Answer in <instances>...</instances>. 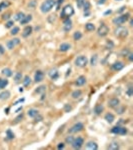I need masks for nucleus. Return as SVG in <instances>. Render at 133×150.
Wrapping results in <instances>:
<instances>
[{
	"label": "nucleus",
	"instance_id": "obj_32",
	"mask_svg": "<svg viewBox=\"0 0 133 150\" xmlns=\"http://www.w3.org/2000/svg\"><path fill=\"white\" fill-rule=\"evenodd\" d=\"M21 78H22V74H21L20 72H17V73L15 74V76H14V80H15V82H16V83L20 82Z\"/></svg>",
	"mask_w": 133,
	"mask_h": 150
},
{
	"label": "nucleus",
	"instance_id": "obj_40",
	"mask_svg": "<svg viewBox=\"0 0 133 150\" xmlns=\"http://www.w3.org/2000/svg\"><path fill=\"white\" fill-rule=\"evenodd\" d=\"M45 90H46V87H45V85H42V86L38 87V89L36 90V92H37V93H42V92H44Z\"/></svg>",
	"mask_w": 133,
	"mask_h": 150
},
{
	"label": "nucleus",
	"instance_id": "obj_53",
	"mask_svg": "<svg viewBox=\"0 0 133 150\" xmlns=\"http://www.w3.org/2000/svg\"><path fill=\"white\" fill-rule=\"evenodd\" d=\"M0 53H1V54L4 53V49H3V46H2V45H0Z\"/></svg>",
	"mask_w": 133,
	"mask_h": 150
},
{
	"label": "nucleus",
	"instance_id": "obj_46",
	"mask_svg": "<svg viewBox=\"0 0 133 150\" xmlns=\"http://www.w3.org/2000/svg\"><path fill=\"white\" fill-rule=\"evenodd\" d=\"M34 118H35V121H36V122H37V121H41V120H42V116H40L39 114H37Z\"/></svg>",
	"mask_w": 133,
	"mask_h": 150
},
{
	"label": "nucleus",
	"instance_id": "obj_33",
	"mask_svg": "<svg viewBox=\"0 0 133 150\" xmlns=\"http://www.w3.org/2000/svg\"><path fill=\"white\" fill-rule=\"evenodd\" d=\"M36 5H37V0H31L28 3V7L29 8H35Z\"/></svg>",
	"mask_w": 133,
	"mask_h": 150
},
{
	"label": "nucleus",
	"instance_id": "obj_18",
	"mask_svg": "<svg viewBox=\"0 0 133 150\" xmlns=\"http://www.w3.org/2000/svg\"><path fill=\"white\" fill-rule=\"evenodd\" d=\"M123 67H124V64L122 62H120V61H117V62H115V63L112 64V69L115 70V71H119Z\"/></svg>",
	"mask_w": 133,
	"mask_h": 150
},
{
	"label": "nucleus",
	"instance_id": "obj_26",
	"mask_svg": "<svg viewBox=\"0 0 133 150\" xmlns=\"http://www.w3.org/2000/svg\"><path fill=\"white\" fill-rule=\"evenodd\" d=\"M24 16H25V14L20 11V12H18V13L15 14V16H14V20H16V21H20V20L23 19Z\"/></svg>",
	"mask_w": 133,
	"mask_h": 150
},
{
	"label": "nucleus",
	"instance_id": "obj_30",
	"mask_svg": "<svg viewBox=\"0 0 133 150\" xmlns=\"http://www.w3.org/2000/svg\"><path fill=\"white\" fill-rule=\"evenodd\" d=\"M73 38H74V40H80L81 38H82V33L80 32V31H76L74 34H73Z\"/></svg>",
	"mask_w": 133,
	"mask_h": 150
},
{
	"label": "nucleus",
	"instance_id": "obj_7",
	"mask_svg": "<svg viewBox=\"0 0 133 150\" xmlns=\"http://www.w3.org/2000/svg\"><path fill=\"white\" fill-rule=\"evenodd\" d=\"M97 33H98V35L99 36H101V37H104V36H106L107 34L109 33V27L107 26L106 24H104V23H102L99 28H98V30H97Z\"/></svg>",
	"mask_w": 133,
	"mask_h": 150
},
{
	"label": "nucleus",
	"instance_id": "obj_16",
	"mask_svg": "<svg viewBox=\"0 0 133 150\" xmlns=\"http://www.w3.org/2000/svg\"><path fill=\"white\" fill-rule=\"evenodd\" d=\"M48 75H49V77L51 78V79H56L57 77H58V75H59V72H58V70L57 69H51L49 72H48Z\"/></svg>",
	"mask_w": 133,
	"mask_h": 150
},
{
	"label": "nucleus",
	"instance_id": "obj_50",
	"mask_svg": "<svg viewBox=\"0 0 133 150\" xmlns=\"http://www.w3.org/2000/svg\"><path fill=\"white\" fill-rule=\"evenodd\" d=\"M23 101H24V98H22V99H19V100H18V101H16V102H15V103H14L13 105H17V104H18V103H20V102H23Z\"/></svg>",
	"mask_w": 133,
	"mask_h": 150
},
{
	"label": "nucleus",
	"instance_id": "obj_9",
	"mask_svg": "<svg viewBox=\"0 0 133 150\" xmlns=\"http://www.w3.org/2000/svg\"><path fill=\"white\" fill-rule=\"evenodd\" d=\"M83 124L82 123H76V124H74L70 129H69V133H77V132H80L82 129H83Z\"/></svg>",
	"mask_w": 133,
	"mask_h": 150
},
{
	"label": "nucleus",
	"instance_id": "obj_27",
	"mask_svg": "<svg viewBox=\"0 0 133 150\" xmlns=\"http://www.w3.org/2000/svg\"><path fill=\"white\" fill-rule=\"evenodd\" d=\"M105 120L108 123H112L114 121V115L111 114V113H107L106 115H105Z\"/></svg>",
	"mask_w": 133,
	"mask_h": 150
},
{
	"label": "nucleus",
	"instance_id": "obj_38",
	"mask_svg": "<svg viewBox=\"0 0 133 150\" xmlns=\"http://www.w3.org/2000/svg\"><path fill=\"white\" fill-rule=\"evenodd\" d=\"M80 96H81V91H80V90H75V91L72 93V97L75 98V99H76V98H79Z\"/></svg>",
	"mask_w": 133,
	"mask_h": 150
},
{
	"label": "nucleus",
	"instance_id": "obj_25",
	"mask_svg": "<svg viewBox=\"0 0 133 150\" xmlns=\"http://www.w3.org/2000/svg\"><path fill=\"white\" fill-rule=\"evenodd\" d=\"M107 148L109 150H117L119 149V144L117 142H112V143L109 144V146Z\"/></svg>",
	"mask_w": 133,
	"mask_h": 150
},
{
	"label": "nucleus",
	"instance_id": "obj_28",
	"mask_svg": "<svg viewBox=\"0 0 133 150\" xmlns=\"http://www.w3.org/2000/svg\"><path fill=\"white\" fill-rule=\"evenodd\" d=\"M7 85H8V80H7V79L0 78V90H1V89H4Z\"/></svg>",
	"mask_w": 133,
	"mask_h": 150
},
{
	"label": "nucleus",
	"instance_id": "obj_31",
	"mask_svg": "<svg viewBox=\"0 0 133 150\" xmlns=\"http://www.w3.org/2000/svg\"><path fill=\"white\" fill-rule=\"evenodd\" d=\"M85 29L87 31H93L94 29H95V25H94L93 23H87L85 25Z\"/></svg>",
	"mask_w": 133,
	"mask_h": 150
},
{
	"label": "nucleus",
	"instance_id": "obj_39",
	"mask_svg": "<svg viewBox=\"0 0 133 150\" xmlns=\"http://www.w3.org/2000/svg\"><path fill=\"white\" fill-rule=\"evenodd\" d=\"M13 24H14L13 20H9V21H7V22H6L5 27L6 28H12L13 27Z\"/></svg>",
	"mask_w": 133,
	"mask_h": 150
},
{
	"label": "nucleus",
	"instance_id": "obj_21",
	"mask_svg": "<svg viewBox=\"0 0 133 150\" xmlns=\"http://www.w3.org/2000/svg\"><path fill=\"white\" fill-rule=\"evenodd\" d=\"M27 114H28V116L29 117H31V118H34L37 114H39V111L37 109H34V108H31V109H29L27 111Z\"/></svg>",
	"mask_w": 133,
	"mask_h": 150
},
{
	"label": "nucleus",
	"instance_id": "obj_20",
	"mask_svg": "<svg viewBox=\"0 0 133 150\" xmlns=\"http://www.w3.org/2000/svg\"><path fill=\"white\" fill-rule=\"evenodd\" d=\"M1 73H2L4 76H6V77H11V76L13 75V72H12V70L10 68H3L2 69V71H1Z\"/></svg>",
	"mask_w": 133,
	"mask_h": 150
},
{
	"label": "nucleus",
	"instance_id": "obj_56",
	"mask_svg": "<svg viewBox=\"0 0 133 150\" xmlns=\"http://www.w3.org/2000/svg\"><path fill=\"white\" fill-rule=\"evenodd\" d=\"M104 2H105V0H100V1L98 2V3H99V4H103Z\"/></svg>",
	"mask_w": 133,
	"mask_h": 150
},
{
	"label": "nucleus",
	"instance_id": "obj_42",
	"mask_svg": "<svg viewBox=\"0 0 133 150\" xmlns=\"http://www.w3.org/2000/svg\"><path fill=\"white\" fill-rule=\"evenodd\" d=\"M7 136H8V139H13L14 138V134L11 132V130H7Z\"/></svg>",
	"mask_w": 133,
	"mask_h": 150
},
{
	"label": "nucleus",
	"instance_id": "obj_36",
	"mask_svg": "<svg viewBox=\"0 0 133 150\" xmlns=\"http://www.w3.org/2000/svg\"><path fill=\"white\" fill-rule=\"evenodd\" d=\"M86 2V0H76V4H77V7L78 8H83V5H84V3Z\"/></svg>",
	"mask_w": 133,
	"mask_h": 150
},
{
	"label": "nucleus",
	"instance_id": "obj_11",
	"mask_svg": "<svg viewBox=\"0 0 133 150\" xmlns=\"http://www.w3.org/2000/svg\"><path fill=\"white\" fill-rule=\"evenodd\" d=\"M120 104V100L118 98H112L108 101V106L111 107V108H116L118 107Z\"/></svg>",
	"mask_w": 133,
	"mask_h": 150
},
{
	"label": "nucleus",
	"instance_id": "obj_54",
	"mask_svg": "<svg viewBox=\"0 0 133 150\" xmlns=\"http://www.w3.org/2000/svg\"><path fill=\"white\" fill-rule=\"evenodd\" d=\"M123 110H124V108H123V107H122V108H120V109H117V112H118V113H119V114H121V113H123V112H122V111H123Z\"/></svg>",
	"mask_w": 133,
	"mask_h": 150
},
{
	"label": "nucleus",
	"instance_id": "obj_49",
	"mask_svg": "<svg viewBox=\"0 0 133 150\" xmlns=\"http://www.w3.org/2000/svg\"><path fill=\"white\" fill-rule=\"evenodd\" d=\"M57 148H58V149H63V148H64V144H63V143H59L58 146H57Z\"/></svg>",
	"mask_w": 133,
	"mask_h": 150
},
{
	"label": "nucleus",
	"instance_id": "obj_24",
	"mask_svg": "<svg viewBox=\"0 0 133 150\" xmlns=\"http://www.w3.org/2000/svg\"><path fill=\"white\" fill-rule=\"evenodd\" d=\"M103 111V106L101 105V104H97L96 106H95V108H94V112H95V114L96 115H99V114H101V112Z\"/></svg>",
	"mask_w": 133,
	"mask_h": 150
},
{
	"label": "nucleus",
	"instance_id": "obj_17",
	"mask_svg": "<svg viewBox=\"0 0 133 150\" xmlns=\"http://www.w3.org/2000/svg\"><path fill=\"white\" fill-rule=\"evenodd\" d=\"M70 48H71V45L69 43H61L60 46H59V50L61 52H66Z\"/></svg>",
	"mask_w": 133,
	"mask_h": 150
},
{
	"label": "nucleus",
	"instance_id": "obj_29",
	"mask_svg": "<svg viewBox=\"0 0 133 150\" xmlns=\"http://www.w3.org/2000/svg\"><path fill=\"white\" fill-rule=\"evenodd\" d=\"M30 84H31V78H30L28 75H26V76L24 77V79H23V85H24L25 87H28Z\"/></svg>",
	"mask_w": 133,
	"mask_h": 150
},
{
	"label": "nucleus",
	"instance_id": "obj_4",
	"mask_svg": "<svg viewBox=\"0 0 133 150\" xmlns=\"http://www.w3.org/2000/svg\"><path fill=\"white\" fill-rule=\"evenodd\" d=\"M114 34H115V36H117V37H119V38H125V37L128 36L129 31H128V29H127L126 27L119 26L118 28L115 29Z\"/></svg>",
	"mask_w": 133,
	"mask_h": 150
},
{
	"label": "nucleus",
	"instance_id": "obj_43",
	"mask_svg": "<svg viewBox=\"0 0 133 150\" xmlns=\"http://www.w3.org/2000/svg\"><path fill=\"white\" fill-rule=\"evenodd\" d=\"M63 1H64V0H57V5H56V10H59V9H60V6H61V4L63 3Z\"/></svg>",
	"mask_w": 133,
	"mask_h": 150
},
{
	"label": "nucleus",
	"instance_id": "obj_34",
	"mask_svg": "<svg viewBox=\"0 0 133 150\" xmlns=\"http://www.w3.org/2000/svg\"><path fill=\"white\" fill-rule=\"evenodd\" d=\"M7 6H9V2H7V1H3V2H1V3H0V12H1L4 8H6Z\"/></svg>",
	"mask_w": 133,
	"mask_h": 150
},
{
	"label": "nucleus",
	"instance_id": "obj_14",
	"mask_svg": "<svg viewBox=\"0 0 133 150\" xmlns=\"http://www.w3.org/2000/svg\"><path fill=\"white\" fill-rule=\"evenodd\" d=\"M32 31H33V28L32 26H26V27L23 29V32H22V36L23 37H28L31 33H32Z\"/></svg>",
	"mask_w": 133,
	"mask_h": 150
},
{
	"label": "nucleus",
	"instance_id": "obj_5",
	"mask_svg": "<svg viewBox=\"0 0 133 150\" xmlns=\"http://www.w3.org/2000/svg\"><path fill=\"white\" fill-rule=\"evenodd\" d=\"M88 63V58L84 55H80L75 59V65L77 67H85Z\"/></svg>",
	"mask_w": 133,
	"mask_h": 150
},
{
	"label": "nucleus",
	"instance_id": "obj_41",
	"mask_svg": "<svg viewBox=\"0 0 133 150\" xmlns=\"http://www.w3.org/2000/svg\"><path fill=\"white\" fill-rule=\"evenodd\" d=\"M83 8H84V10H85V11H88V10H89V8H90V4H89V2H88V1H86V2L84 3Z\"/></svg>",
	"mask_w": 133,
	"mask_h": 150
},
{
	"label": "nucleus",
	"instance_id": "obj_35",
	"mask_svg": "<svg viewBox=\"0 0 133 150\" xmlns=\"http://www.w3.org/2000/svg\"><path fill=\"white\" fill-rule=\"evenodd\" d=\"M97 60H98V56L96 54L93 55V56L91 57V65H92V66H95V65L97 64Z\"/></svg>",
	"mask_w": 133,
	"mask_h": 150
},
{
	"label": "nucleus",
	"instance_id": "obj_23",
	"mask_svg": "<svg viewBox=\"0 0 133 150\" xmlns=\"http://www.w3.org/2000/svg\"><path fill=\"white\" fill-rule=\"evenodd\" d=\"M9 97H10V92L8 90H5V91L0 93V100H6Z\"/></svg>",
	"mask_w": 133,
	"mask_h": 150
},
{
	"label": "nucleus",
	"instance_id": "obj_45",
	"mask_svg": "<svg viewBox=\"0 0 133 150\" xmlns=\"http://www.w3.org/2000/svg\"><path fill=\"white\" fill-rule=\"evenodd\" d=\"M73 139H74V137L73 136H68V137H66V142L67 143H69V144H71L72 143V141H73Z\"/></svg>",
	"mask_w": 133,
	"mask_h": 150
},
{
	"label": "nucleus",
	"instance_id": "obj_8",
	"mask_svg": "<svg viewBox=\"0 0 133 150\" xmlns=\"http://www.w3.org/2000/svg\"><path fill=\"white\" fill-rule=\"evenodd\" d=\"M111 132L114 134H120V135H125L127 133V129L125 127H121V126H115L111 129Z\"/></svg>",
	"mask_w": 133,
	"mask_h": 150
},
{
	"label": "nucleus",
	"instance_id": "obj_22",
	"mask_svg": "<svg viewBox=\"0 0 133 150\" xmlns=\"http://www.w3.org/2000/svg\"><path fill=\"white\" fill-rule=\"evenodd\" d=\"M31 20H32V16L29 14V15H25V16L23 17V19L20 20L19 22H20V24H27V23H29Z\"/></svg>",
	"mask_w": 133,
	"mask_h": 150
},
{
	"label": "nucleus",
	"instance_id": "obj_51",
	"mask_svg": "<svg viewBox=\"0 0 133 150\" xmlns=\"http://www.w3.org/2000/svg\"><path fill=\"white\" fill-rule=\"evenodd\" d=\"M128 56H129V57H128V58H129V61H132L133 60V54L132 53H128Z\"/></svg>",
	"mask_w": 133,
	"mask_h": 150
},
{
	"label": "nucleus",
	"instance_id": "obj_13",
	"mask_svg": "<svg viewBox=\"0 0 133 150\" xmlns=\"http://www.w3.org/2000/svg\"><path fill=\"white\" fill-rule=\"evenodd\" d=\"M85 148H86V149H89V150H97L98 149V145H97L95 142H93V141H89V142L86 143Z\"/></svg>",
	"mask_w": 133,
	"mask_h": 150
},
{
	"label": "nucleus",
	"instance_id": "obj_47",
	"mask_svg": "<svg viewBox=\"0 0 133 150\" xmlns=\"http://www.w3.org/2000/svg\"><path fill=\"white\" fill-rule=\"evenodd\" d=\"M22 118H23V114L21 113V114H20L18 117H16V119H15V122H18V121H20V119H22Z\"/></svg>",
	"mask_w": 133,
	"mask_h": 150
},
{
	"label": "nucleus",
	"instance_id": "obj_10",
	"mask_svg": "<svg viewBox=\"0 0 133 150\" xmlns=\"http://www.w3.org/2000/svg\"><path fill=\"white\" fill-rule=\"evenodd\" d=\"M20 43V39L18 38H14V39H11V40L7 41V48L9 50H12L16 45H18Z\"/></svg>",
	"mask_w": 133,
	"mask_h": 150
},
{
	"label": "nucleus",
	"instance_id": "obj_58",
	"mask_svg": "<svg viewBox=\"0 0 133 150\" xmlns=\"http://www.w3.org/2000/svg\"><path fill=\"white\" fill-rule=\"evenodd\" d=\"M20 110H22V107H20V108H18V109L16 110V112H19V111H20Z\"/></svg>",
	"mask_w": 133,
	"mask_h": 150
},
{
	"label": "nucleus",
	"instance_id": "obj_44",
	"mask_svg": "<svg viewBox=\"0 0 133 150\" xmlns=\"http://www.w3.org/2000/svg\"><path fill=\"white\" fill-rule=\"evenodd\" d=\"M127 94H128V96H132L133 94V88L132 86L130 85L129 87H128V90H127Z\"/></svg>",
	"mask_w": 133,
	"mask_h": 150
},
{
	"label": "nucleus",
	"instance_id": "obj_48",
	"mask_svg": "<svg viewBox=\"0 0 133 150\" xmlns=\"http://www.w3.org/2000/svg\"><path fill=\"white\" fill-rule=\"evenodd\" d=\"M9 17H10V13H6V14H4V15H3V17H2V18H3L4 20H7Z\"/></svg>",
	"mask_w": 133,
	"mask_h": 150
},
{
	"label": "nucleus",
	"instance_id": "obj_1",
	"mask_svg": "<svg viewBox=\"0 0 133 150\" xmlns=\"http://www.w3.org/2000/svg\"><path fill=\"white\" fill-rule=\"evenodd\" d=\"M55 4H56V0H45L40 6V10L42 13H47L55 6Z\"/></svg>",
	"mask_w": 133,
	"mask_h": 150
},
{
	"label": "nucleus",
	"instance_id": "obj_3",
	"mask_svg": "<svg viewBox=\"0 0 133 150\" xmlns=\"http://www.w3.org/2000/svg\"><path fill=\"white\" fill-rule=\"evenodd\" d=\"M74 14V9L72 7V5L67 4L65 5L62 10H61V18H70V16H72Z\"/></svg>",
	"mask_w": 133,
	"mask_h": 150
},
{
	"label": "nucleus",
	"instance_id": "obj_6",
	"mask_svg": "<svg viewBox=\"0 0 133 150\" xmlns=\"http://www.w3.org/2000/svg\"><path fill=\"white\" fill-rule=\"evenodd\" d=\"M83 144H84V140H83L82 137L74 138L73 141H72V143H71V145H72V147L74 149H80L83 146Z\"/></svg>",
	"mask_w": 133,
	"mask_h": 150
},
{
	"label": "nucleus",
	"instance_id": "obj_57",
	"mask_svg": "<svg viewBox=\"0 0 133 150\" xmlns=\"http://www.w3.org/2000/svg\"><path fill=\"white\" fill-rule=\"evenodd\" d=\"M110 13H111V10H108V11L105 12V14H110Z\"/></svg>",
	"mask_w": 133,
	"mask_h": 150
},
{
	"label": "nucleus",
	"instance_id": "obj_2",
	"mask_svg": "<svg viewBox=\"0 0 133 150\" xmlns=\"http://www.w3.org/2000/svg\"><path fill=\"white\" fill-rule=\"evenodd\" d=\"M129 18H130V14L129 13L122 14V15H120V16H117V17L113 18L112 22H113V24H115V25H117V26H121V25L124 24Z\"/></svg>",
	"mask_w": 133,
	"mask_h": 150
},
{
	"label": "nucleus",
	"instance_id": "obj_37",
	"mask_svg": "<svg viewBox=\"0 0 133 150\" xmlns=\"http://www.w3.org/2000/svg\"><path fill=\"white\" fill-rule=\"evenodd\" d=\"M19 30H20V29H19V27L15 26V27H12L11 31H10V33H11V35H16V34H18Z\"/></svg>",
	"mask_w": 133,
	"mask_h": 150
},
{
	"label": "nucleus",
	"instance_id": "obj_12",
	"mask_svg": "<svg viewBox=\"0 0 133 150\" xmlns=\"http://www.w3.org/2000/svg\"><path fill=\"white\" fill-rule=\"evenodd\" d=\"M43 78H44V73L42 72V71H40V70H38V71H36L35 72V75H34V81L36 82H41L42 80H43Z\"/></svg>",
	"mask_w": 133,
	"mask_h": 150
},
{
	"label": "nucleus",
	"instance_id": "obj_19",
	"mask_svg": "<svg viewBox=\"0 0 133 150\" xmlns=\"http://www.w3.org/2000/svg\"><path fill=\"white\" fill-rule=\"evenodd\" d=\"M86 83V77L85 76H79L77 79H76V81H75V84L77 85V86H82V85H84Z\"/></svg>",
	"mask_w": 133,
	"mask_h": 150
},
{
	"label": "nucleus",
	"instance_id": "obj_15",
	"mask_svg": "<svg viewBox=\"0 0 133 150\" xmlns=\"http://www.w3.org/2000/svg\"><path fill=\"white\" fill-rule=\"evenodd\" d=\"M72 28V21L70 18H65L64 20V30L65 31H69Z\"/></svg>",
	"mask_w": 133,
	"mask_h": 150
},
{
	"label": "nucleus",
	"instance_id": "obj_52",
	"mask_svg": "<svg viewBox=\"0 0 133 150\" xmlns=\"http://www.w3.org/2000/svg\"><path fill=\"white\" fill-rule=\"evenodd\" d=\"M125 8H126V7H125V6H122V7H121V8H120L119 10H118V11H117V12H118V13H120V12H122V11H123V10H124V9H125Z\"/></svg>",
	"mask_w": 133,
	"mask_h": 150
},
{
	"label": "nucleus",
	"instance_id": "obj_55",
	"mask_svg": "<svg viewBox=\"0 0 133 150\" xmlns=\"http://www.w3.org/2000/svg\"><path fill=\"white\" fill-rule=\"evenodd\" d=\"M65 109H66V111H68V110H71V106H68V105H66Z\"/></svg>",
	"mask_w": 133,
	"mask_h": 150
}]
</instances>
